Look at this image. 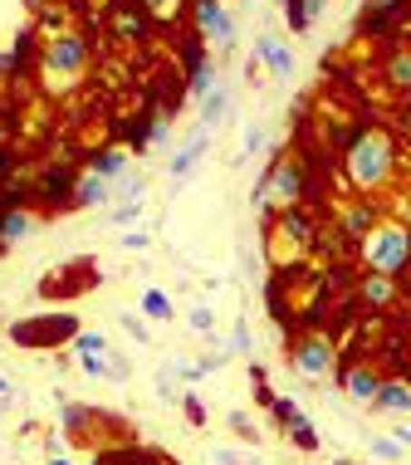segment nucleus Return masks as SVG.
<instances>
[{
	"instance_id": "1",
	"label": "nucleus",
	"mask_w": 411,
	"mask_h": 465,
	"mask_svg": "<svg viewBox=\"0 0 411 465\" xmlns=\"http://www.w3.org/2000/svg\"><path fill=\"white\" fill-rule=\"evenodd\" d=\"M406 172V153H402V137L382 123H363L343 137L338 147V177L353 196H372L377 201L387 186L402 182Z\"/></svg>"
},
{
	"instance_id": "2",
	"label": "nucleus",
	"mask_w": 411,
	"mask_h": 465,
	"mask_svg": "<svg viewBox=\"0 0 411 465\" xmlns=\"http://www.w3.org/2000/svg\"><path fill=\"white\" fill-rule=\"evenodd\" d=\"M93 35L79 30V25H64V30L44 35L40 59H34V84H40L44 98H73L83 84L93 79Z\"/></svg>"
},
{
	"instance_id": "3",
	"label": "nucleus",
	"mask_w": 411,
	"mask_h": 465,
	"mask_svg": "<svg viewBox=\"0 0 411 465\" xmlns=\"http://www.w3.org/2000/svg\"><path fill=\"white\" fill-rule=\"evenodd\" d=\"M308 196H314V177H308V162L294 153V147H279L265 172H259L255 182V211H259V225H269L279 211L289 206H308Z\"/></svg>"
},
{
	"instance_id": "4",
	"label": "nucleus",
	"mask_w": 411,
	"mask_h": 465,
	"mask_svg": "<svg viewBox=\"0 0 411 465\" xmlns=\"http://www.w3.org/2000/svg\"><path fill=\"white\" fill-rule=\"evenodd\" d=\"M357 274H387V280H411V225L402 216H382L363 241L353 245Z\"/></svg>"
},
{
	"instance_id": "5",
	"label": "nucleus",
	"mask_w": 411,
	"mask_h": 465,
	"mask_svg": "<svg viewBox=\"0 0 411 465\" xmlns=\"http://www.w3.org/2000/svg\"><path fill=\"white\" fill-rule=\"evenodd\" d=\"M289 368L304 377V382H333L343 368V343L328 329L304 323V329L289 338Z\"/></svg>"
},
{
	"instance_id": "6",
	"label": "nucleus",
	"mask_w": 411,
	"mask_h": 465,
	"mask_svg": "<svg viewBox=\"0 0 411 465\" xmlns=\"http://www.w3.org/2000/svg\"><path fill=\"white\" fill-rule=\"evenodd\" d=\"M186 25H191V35L206 49H235V30H240V25H235V10L226 0H191Z\"/></svg>"
},
{
	"instance_id": "7",
	"label": "nucleus",
	"mask_w": 411,
	"mask_h": 465,
	"mask_svg": "<svg viewBox=\"0 0 411 465\" xmlns=\"http://www.w3.org/2000/svg\"><path fill=\"white\" fill-rule=\"evenodd\" d=\"M103 30H108V40L113 45H147L152 40V30L157 25L147 20V10L137 5V0H108L103 5Z\"/></svg>"
},
{
	"instance_id": "8",
	"label": "nucleus",
	"mask_w": 411,
	"mask_h": 465,
	"mask_svg": "<svg viewBox=\"0 0 411 465\" xmlns=\"http://www.w3.org/2000/svg\"><path fill=\"white\" fill-rule=\"evenodd\" d=\"M347 304H357L363 313H392L406 304V289H402V280H387V274H353Z\"/></svg>"
},
{
	"instance_id": "9",
	"label": "nucleus",
	"mask_w": 411,
	"mask_h": 465,
	"mask_svg": "<svg viewBox=\"0 0 411 465\" xmlns=\"http://www.w3.org/2000/svg\"><path fill=\"white\" fill-rule=\"evenodd\" d=\"M73 333H79V319H69V313H49V319H24L10 329V338L24 348H34V343H44V348H64L73 343Z\"/></svg>"
},
{
	"instance_id": "10",
	"label": "nucleus",
	"mask_w": 411,
	"mask_h": 465,
	"mask_svg": "<svg viewBox=\"0 0 411 465\" xmlns=\"http://www.w3.org/2000/svg\"><path fill=\"white\" fill-rule=\"evenodd\" d=\"M382 216H387V211H382V201H372V196H353V201H338V206H333V225L343 231L347 245L363 241Z\"/></svg>"
},
{
	"instance_id": "11",
	"label": "nucleus",
	"mask_w": 411,
	"mask_h": 465,
	"mask_svg": "<svg viewBox=\"0 0 411 465\" xmlns=\"http://www.w3.org/2000/svg\"><path fill=\"white\" fill-rule=\"evenodd\" d=\"M406 10H411V0H363L357 5V35L363 40H387L396 25L406 20Z\"/></svg>"
},
{
	"instance_id": "12",
	"label": "nucleus",
	"mask_w": 411,
	"mask_h": 465,
	"mask_svg": "<svg viewBox=\"0 0 411 465\" xmlns=\"http://www.w3.org/2000/svg\"><path fill=\"white\" fill-rule=\"evenodd\" d=\"M382 372L377 362H367V358H353L347 362V368H338V377H333V382H338V392L353 401V407H372V397H377V387H382Z\"/></svg>"
},
{
	"instance_id": "13",
	"label": "nucleus",
	"mask_w": 411,
	"mask_h": 465,
	"mask_svg": "<svg viewBox=\"0 0 411 465\" xmlns=\"http://www.w3.org/2000/svg\"><path fill=\"white\" fill-rule=\"evenodd\" d=\"M73 362H79L83 377H93V382H108V358H113V343H108V333L98 329H79L69 343Z\"/></svg>"
},
{
	"instance_id": "14",
	"label": "nucleus",
	"mask_w": 411,
	"mask_h": 465,
	"mask_svg": "<svg viewBox=\"0 0 411 465\" xmlns=\"http://www.w3.org/2000/svg\"><path fill=\"white\" fill-rule=\"evenodd\" d=\"M73 182H79V172H73V167H64V162H49L40 177H34L40 211H73Z\"/></svg>"
},
{
	"instance_id": "15",
	"label": "nucleus",
	"mask_w": 411,
	"mask_h": 465,
	"mask_svg": "<svg viewBox=\"0 0 411 465\" xmlns=\"http://www.w3.org/2000/svg\"><path fill=\"white\" fill-rule=\"evenodd\" d=\"M377 79H382V89L396 94V98H406V94H411V45H392L387 54H382Z\"/></svg>"
},
{
	"instance_id": "16",
	"label": "nucleus",
	"mask_w": 411,
	"mask_h": 465,
	"mask_svg": "<svg viewBox=\"0 0 411 465\" xmlns=\"http://www.w3.org/2000/svg\"><path fill=\"white\" fill-rule=\"evenodd\" d=\"M255 59L265 74H274V79H289L294 74V49L284 45L279 35H255Z\"/></svg>"
},
{
	"instance_id": "17",
	"label": "nucleus",
	"mask_w": 411,
	"mask_h": 465,
	"mask_svg": "<svg viewBox=\"0 0 411 465\" xmlns=\"http://www.w3.org/2000/svg\"><path fill=\"white\" fill-rule=\"evenodd\" d=\"M206 147H210V133H201V128H196V133H191V137H186V143L177 147V153H171V162H167V177H171V182L181 186V182L191 177L196 167H201Z\"/></svg>"
},
{
	"instance_id": "18",
	"label": "nucleus",
	"mask_w": 411,
	"mask_h": 465,
	"mask_svg": "<svg viewBox=\"0 0 411 465\" xmlns=\"http://www.w3.org/2000/svg\"><path fill=\"white\" fill-rule=\"evenodd\" d=\"M367 411H382V417H406L411 411V382L406 377H382L377 397H372Z\"/></svg>"
},
{
	"instance_id": "19",
	"label": "nucleus",
	"mask_w": 411,
	"mask_h": 465,
	"mask_svg": "<svg viewBox=\"0 0 411 465\" xmlns=\"http://www.w3.org/2000/svg\"><path fill=\"white\" fill-rule=\"evenodd\" d=\"M108 201H113V182H103L98 172L83 167L79 182H73V211H98V206H108Z\"/></svg>"
},
{
	"instance_id": "20",
	"label": "nucleus",
	"mask_w": 411,
	"mask_h": 465,
	"mask_svg": "<svg viewBox=\"0 0 411 465\" xmlns=\"http://www.w3.org/2000/svg\"><path fill=\"white\" fill-rule=\"evenodd\" d=\"M40 225V216H34V206H0V250L20 245L24 235Z\"/></svg>"
},
{
	"instance_id": "21",
	"label": "nucleus",
	"mask_w": 411,
	"mask_h": 465,
	"mask_svg": "<svg viewBox=\"0 0 411 465\" xmlns=\"http://www.w3.org/2000/svg\"><path fill=\"white\" fill-rule=\"evenodd\" d=\"M89 172H98L103 182H128L132 177V153L128 147H98V153L89 157Z\"/></svg>"
},
{
	"instance_id": "22",
	"label": "nucleus",
	"mask_w": 411,
	"mask_h": 465,
	"mask_svg": "<svg viewBox=\"0 0 411 465\" xmlns=\"http://www.w3.org/2000/svg\"><path fill=\"white\" fill-rule=\"evenodd\" d=\"M323 10H328V0H284V20H289L294 35L314 30V25L323 20Z\"/></svg>"
},
{
	"instance_id": "23",
	"label": "nucleus",
	"mask_w": 411,
	"mask_h": 465,
	"mask_svg": "<svg viewBox=\"0 0 411 465\" xmlns=\"http://www.w3.org/2000/svg\"><path fill=\"white\" fill-rule=\"evenodd\" d=\"M137 313H142L147 323H167V319H177V304H171L167 289L147 284V289H142V299H137Z\"/></svg>"
},
{
	"instance_id": "24",
	"label": "nucleus",
	"mask_w": 411,
	"mask_h": 465,
	"mask_svg": "<svg viewBox=\"0 0 411 465\" xmlns=\"http://www.w3.org/2000/svg\"><path fill=\"white\" fill-rule=\"evenodd\" d=\"M226 108H230V94H226V89L206 94L201 104H196V128H201V133H216L220 123H226Z\"/></svg>"
},
{
	"instance_id": "25",
	"label": "nucleus",
	"mask_w": 411,
	"mask_h": 465,
	"mask_svg": "<svg viewBox=\"0 0 411 465\" xmlns=\"http://www.w3.org/2000/svg\"><path fill=\"white\" fill-rule=\"evenodd\" d=\"M137 5L147 10V20H152V25L177 30V25L186 20V10H191V0H137Z\"/></svg>"
},
{
	"instance_id": "26",
	"label": "nucleus",
	"mask_w": 411,
	"mask_h": 465,
	"mask_svg": "<svg viewBox=\"0 0 411 465\" xmlns=\"http://www.w3.org/2000/svg\"><path fill=\"white\" fill-rule=\"evenodd\" d=\"M284 436H289V446L298 450V456H318V450H323V436L314 431V421H308V417H298Z\"/></svg>"
},
{
	"instance_id": "27",
	"label": "nucleus",
	"mask_w": 411,
	"mask_h": 465,
	"mask_svg": "<svg viewBox=\"0 0 411 465\" xmlns=\"http://www.w3.org/2000/svg\"><path fill=\"white\" fill-rule=\"evenodd\" d=\"M265 417H269L274 426H279V431H289V426H294L298 417H304V407H298L294 397H274L269 407H265Z\"/></svg>"
},
{
	"instance_id": "28",
	"label": "nucleus",
	"mask_w": 411,
	"mask_h": 465,
	"mask_svg": "<svg viewBox=\"0 0 411 465\" xmlns=\"http://www.w3.org/2000/svg\"><path fill=\"white\" fill-rule=\"evenodd\" d=\"M367 450H372V460H377V465H402V456H406V446L396 441V436H372Z\"/></svg>"
},
{
	"instance_id": "29",
	"label": "nucleus",
	"mask_w": 411,
	"mask_h": 465,
	"mask_svg": "<svg viewBox=\"0 0 411 465\" xmlns=\"http://www.w3.org/2000/svg\"><path fill=\"white\" fill-rule=\"evenodd\" d=\"M226 358H255V338H250V323L235 319V329L226 338Z\"/></svg>"
},
{
	"instance_id": "30",
	"label": "nucleus",
	"mask_w": 411,
	"mask_h": 465,
	"mask_svg": "<svg viewBox=\"0 0 411 465\" xmlns=\"http://www.w3.org/2000/svg\"><path fill=\"white\" fill-rule=\"evenodd\" d=\"M186 329H191L196 338H216V309H210V304H191V309H186Z\"/></svg>"
},
{
	"instance_id": "31",
	"label": "nucleus",
	"mask_w": 411,
	"mask_h": 465,
	"mask_svg": "<svg viewBox=\"0 0 411 465\" xmlns=\"http://www.w3.org/2000/svg\"><path fill=\"white\" fill-rule=\"evenodd\" d=\"M226 426H230V436H240L245 446H259V421L250 417V411H230Z\"/></svg>"
},
{
	"instance_id": "32",
	"label": "nucleus",
	"mask_w": 411,
	"mask_h": 465,
	"mask_svg": "<svg viewBox=\"0 0 411 465\" xmlns=\"http://www.w3.org/2000/svg\"><path fill=\"white\" fill-rule=\"evenodd\" d=\"M177 407H181V417H186V421H191V426H196V431H201V426L210 421V411H206V401H201V397H196V392H181V397H177Z\"/></svg>"
},
{
	"instance_id": "33",
	"label": "nucleus",
	"mask_w": 411,
	"mask_h": 465,
	"mask_svg": "<svg viewBox=\"0 0 411 465\" xmlns=\"http://www.w3.org/2000/svg\"><path fill=\"white\" fill-rule=\"evenodd\" d=\"M118 323H122V333H128L132 343H142V348L152 343V329H147V319H137V313H128V309H122V313H118Z\"/></svg>"
},
{
	"instance_id": "34",
	"label": "nucleus",
	"mask_w": 411,
	"mask_h": 465,
	"mask_svg": "<svg viewBox=\"0 0 411 465\" xmlns=\"http://www.w3.org/2000/svg\"><path fill=\"white\" fill-rule=\"evenodd\" d=\"M137 221H142V201H122V206H113V225H118V231H132Z\"/></svg>"
},
{
	"instance_id": "35",
	"label": "nucleus",
	"mask_w": 411,
	"mask_h": 465,
	"mask_svg": "<svg viewBox=\"0 0 411 465\" xmlns=\"http://www.w3.org/2000/svg\"><path fill=\"white\" fill-rule=\"evenodd\" d=\"M118 245H122V250H132V255H142V250H152V245H157V235H152V231H122V235H118Z\"/></svg>"
},
{
	"instance_id": "36",
	"label": "nucleus",
	"mask_w": 411,
	"mask_h": 465,
	"mask_svg": "<svg viewBox=\"0 0 411 465\" xmlns=\"http://www.w3.org/2000/svg\"><path fill=\"white\" fill-rule=\"evenodd\" d=\"M113 196H118V201H147V177H142V172H132L128 182H118Z\"/></svg>"
},
{
	"instance_id": "37",
	"label": "nucleus",
	"mask_w": 411,
	"mask_h": 465,
	"mask_svg": "<svg viewBox=\"0 0 411 465\" xmlns=\"http://www.w3.org/2000/svg\"><path fill=\"white\" fill-rule=\"evenodd\" d=\"M265 143H269L265 123H250V133H245V153H240V157H255V153H265Z\"/></svg>"
},
{
	"instance_id": "38",
	"label": "nucleus",
	"mask_w": 411,
	"mask_h": 465,
	"mask_svg": "<svg viewBox=\"0 0 411 465\" xmlns=\"http://www.w3.org/2000/svg\"><path fill=\"white\" fill-rule=\"evenodd\" d=\"M128 377H132V362H128V353L113 348V358H108V382H128Z\"/></svg>"
},
{
	"instance_id": "39",
	"label": "nucleus",
	"mask_w": 411,
	"mask_h": 465,
	"mask_svg": "<svg viewBox=\"0 0 411 465\" xmlns=\"http://www.w3.org/2000/svg\"><path fill=\"white\" fill-rule=\"evenodd\" d=\"M210 460H216V465H245V450H235V446H210Z\"/></svg>"
},
{
	"instance_id": "40",
	"label": "nucleus",
	"mask_w": 411,
	"mask_h": 465,
	"mask_svg": "<svg viewBox=\"0 0 411 465\" xmlns=\"http://www.w3.org/2000/svg\"><path fill=\"white\" fill-rule=\"evenodd\" d=\"M15 147V118H0V153Z\"/></svg>"
},
{
	"instance_id": "41",
	"label": "nucleus",
	"mask_w": 411,
	"mask_h": 465,
	"mask_svg": "<svg viewBox=\"0 0 411 465\" xmlns=\"http://www.w3.org/2000/svg\"><path fill=\"white\" fill-rule=\"evenodd\" d=\"M245 84H250V89H259V84H265V69H259L255 54H250V64H245Z\"/></svg>"
},
{
	"instance_id": "42",
	"label": "nucleus",
	"mask_w": 411,
	"mask_h": 465,
	"mask_svg": "<svg viewBox=\"0 0 411 465\" xmlns=\"http://www.w3.org/2000/svg\"><path fill=\"white\" fill-rule=\"evenodd\" d=\"M10 401H15V387H10V377L0 372V407H10Z\"/></svg>"
},
{
	"instance_id": "43",
	"label": "nucleus",
	"mask_w": 411,
	"mask_h": 465,
	"mask_svg": "<svg viewBox=\"0 0 411 465\" xmlns=\"http://www.w3.org/2000/svg\"><path fill=\"white\" fill-rule=\"evenodd\" d=\"M0 118H15V104L5 98V84H0Z\"/></svg>"
},
{
	"instance_id": "44",
	"label": "nucleus",
	"mask_w": 411,
	"mask_h": 465,
	"mask_svg": "<svg viewBox=\"0 0 411 465\" xmlns=\"http://www.w3.org/2000/svg\"><path fill=\"white\" fill-rule=\"evenodd\" d=\"M392 436H396V441H402V446L411 450V426H392Z\"/></svg>"
},
{
	"instance_id": "45",
	"label": "nucleus",
	"mask_w": 411,
	"mask_h": 465,
	"mask_svg": "<svg viewBox=\"0 0 411 465\" xmlns=\"http://www.w3.org/2000/svg\"><path fill=\"white\" fill-rule=\"evenodd\" d=\"M402 221L411 225V182H406V201H402Z\"/></svg>"
},
{
	"instance_id": "46",
	"label": "nucleus",
	"mask_w": 411,
	"mask_h": 465,
	"mask_svg": "<svg viewBox=\"0 0 411 465\" xmlns=\"http://www.w3.org/2000/svg\"><path fill=\"white\" fill-rule=\"evenodd\" d=\"M49 465H73L69 456H49Z\"/></svg>"
},
{
	"instance_id": "47",
	"label": "nucleus",
	"mask_w": 411,
	"mask_h": 465,
	"mask_svg": "<svg viewBox=\"0 0 411 465\" xmlns=\"http://www.w3.org/2000/svg\"><path fill=\"white\" fill-rule=\"evenodd\" d=\"M0 84H5V54H0Z\"/></svg>"
}]
</instances>
